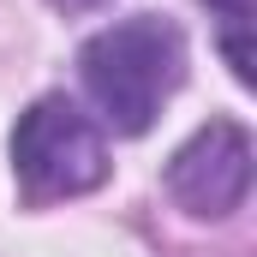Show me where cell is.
<instances>
[{
	"label": "cell",
	"mask_w": 257,
	"mask_h": 257,
	"mask_svg": "<svg viewBox=\"0 0 257 257\" xmlns=\"http://www.w3.org/2000/svg\"><path fill=\"white\" fill-rule=\"evenodd\" d=\"M78 72L114 132H150L162 102L186 78V36H180V24H168L156 12H138V18L108 24L102 36H90L78 54Z\"/></svg>",
	"instance_id": "6da1fadb"
},
{
	"label": "cell",
	"mask_w": 257,
	"mask_h": 257,
	"mask_svg": "<svg viewBox=\"0 0 257 257\" xmlns=\"http://www.w3.org/2000/svg\"><path fill=\"white\" fill-rule=\"evenodd\" d=\"M12 174L30 203L96 192L108 180V144L66 96H42L18 114L12 132Z\"/></svg>",
	"instance_id": "7a4b0ae2"
},
{
	"label": "cell",
	"mask_w": 257,
	"mask_h": 257,
	"mask_svg": "<svg viewBox=\"0 0 257 257\" xmlns=\"http://www.w3.org/2000/svg\"><path fill=\"white\" fill-rule=\"evenodd\" d=\"M168 192L192 215H233L251 192V138L233 120H209L168 162Z\"/></svg>",
	"instance_id": "3957f363"
},
{
	"label": "cell",
	"mask_w": 257,
	"mask_h": 257,
	"mask_svg": "<svg viewBox=\"0 0 257 257\" xmlns=\"http://www.w3.org/2000/svg\"><path fill=\"white\" fill-rule=\"evenodd\" d=\"M215 18H221V42H227V66L239 84H251V48H245V30H251V6L257 0H209Z\"/></svg>",
	"instance_id": "277c9868"
},
{
	"label": "cell",
	"mask_w": 257,
	"mask_h": 257,
	"mask_svg": "<svg viewBox=\"0 0 257 257\" xmlns=\"http://www.w3.org/2000/svg\"><path fill=\"white\" fill-rule=\"evenodd\" d=\"M60 12H90V6H102V0H54Z\"/></svg>",
	"instance_id": "5b68a950"
}]
</instances>
